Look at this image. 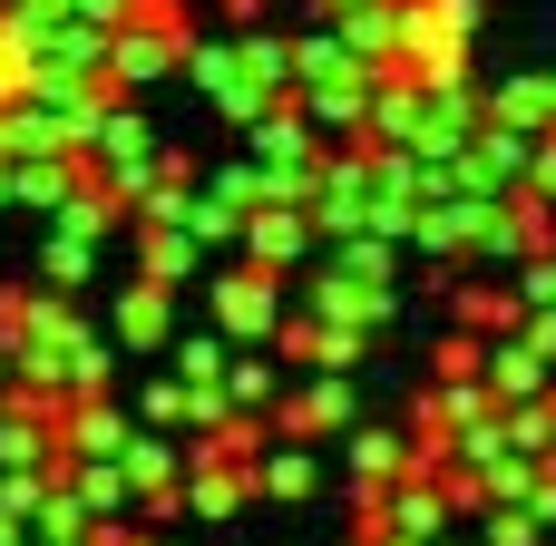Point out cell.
Returning a JSON list of instances; mask_svg holds the SVG:
<instances>
[{"label":"cell","instance_id":"cell-1","mask_svg":"<svg viewBox=\"0 0 556 546\" xmlns=\"http://www.w3.org/2000/svg\"><path fill=\"white\" fill-rule=\"evenodd\" d=\"M342 420H352V401H342V391H313V401L283 410V440H323V430H342Z\"/></svg>","mask_w":556,"mask_h":546},{"label":"cell","instance_id":"cell-2","mask_svg":"<svg viewBox=\"0 0 556 546\" xmlns=\"http://www.w3.org/2000/svg\"><path fill=\"white\" fill-rule=\"evenodd\" d=\"M264 313H274V283H225V322L235 332H264Z\"/></svg>","mask_w":556,"mask_h":546},{"label":"cell","instance_id":"cell-3","mask_svg":"<svg viewBox=\"0 0 556 546\" xmlns=\"http://www.w3.org/2000/svg\"><path fill=\"white\" fill-rule=\"evenodd\" d=\"M489 546H538V518H528V498H498V508H489Z\"/></svg>","mask_w":556,"mask_h":546},{"label":"cell","instance_id":"cell-4","mask_svg":"<svg viewBox=\"0 0 556 546\" xmlns=\"http://www.w3.org/2000/svg\"><path fill=\"white\" fill-rule=\"evenodd\" d=\"M254 488H264V498H303V488H313V459H293V449H283L274 469H254Z\"/></svg>","mask_w":556,"mask_h":546},{"label":"cell","instance_id":"cell-5","mask_svg":"<svg viewBox=\"0 0 556 546\" xmlns=\"http://www.w3.org/2000/svg\"><path fill=\"white\" fill-rule=\"evenodd\" d=\"M469 322H498V332H508V322H518V303H508V293H469Z\"/></svg>","mask_w":556,"mask_h":546},{"label":"cell","instance_id":"cell-6","mask_svg":"<svg viewBox=\"0 0 556 546\" xmlns=\"http://www.w3.org/2000/svg\"><path fill=\"white\" fill-rule=\"evenodd\" d=\"M479 371V342H440V381H469Z\"/></svg>","mask_w":556,"mask_h":546}]
</instances>
